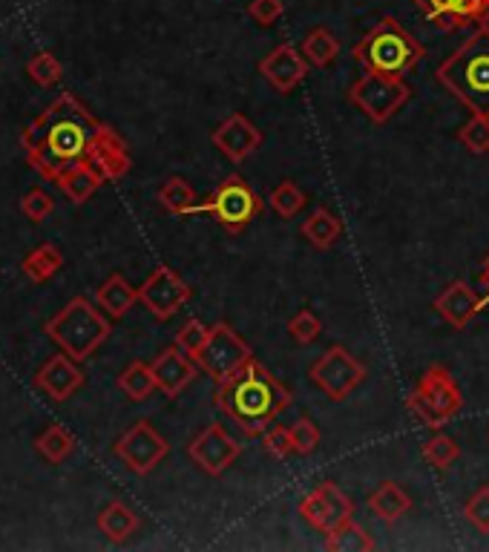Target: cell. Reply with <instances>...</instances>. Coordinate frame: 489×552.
I'll list each match as a JSON object with an SVG mask.
<instances>
[{
	"instance_id": "6da1fadb",
	"label": "cell",
	"mask_w": 489,
	"mask_h": 552,
	"mask_svg": "<svg viewBox=\"0 0 489 552\" xmlns=\"http://www.w3.org/2000/svg\"><path fill=\"white\" fill-rule=\"evenodd\" d=\"M101 121L95 118L75 95H61L38 115L21 136L29 164L49 179L58 182L70 167L90 161L95 136L101 133Z\"/></svg>"
},
{
	"instance_id": "7a4b0ae2",
	"label": "cell",
	"mask_w": 489,
	"mask_h": 552,
	"mask_svg": "<svg viewBox=\"0 0 489 552\" xmlns=\"http://www.w3.org/2000/svg\"><path fill=\"white\" fill-rule=\"evenodd\" d=\"M291 400V389H285L257 360L245 363L231 380L219 383L213 394L216 409L228 414L248 437L262 435L271 423H277V417L291 406Z\"/></svg>"
},
{
	"instance_id": "3957f363",
	"label": "cell",
	"mask_w": 489,
	"mask_h": 552,
	"mask_svg": "<svg viewBox=\"0 0 489 552\" xmlns=\"http://www.w3.org/2000/svg\"><path fill=\"white\" fill-rule=\"evenodd\" d=\"M435 81L472 115H489V23L475 26L464 44L435 69Z\"/></svg>"
},
{
	"instance_id": "277c9868",
	"label": "cell",
	"mask_w": 489,
	"mask_h": 552,
	"mask_svg": "<svg viewBox=\"0 0 489 552\" xmlns=\"http://www.w3.org/2000/svg\"><path fill=\"white\" fill-rule=\"evenodd\" d=\"M351 58L366 72L403 78L406 72H412L426 58V46L420 44L418 38L397 18L386 15V18L374 23L357 44L351 46Z\"/></svg>"
},
{
	"instance_id": "5b68a950",
	"label": "cell",
	"mask_w": 489,
	"mask_h": 552,
	"mask_svg": "<svg viewBox=\"0 0 489 552\" xmlns=\"http://www.w3.org/2000/svg\"><path fill=\"white\" fill-rule=\"evenodd\" d=\"M113 325L110 320L95 308L90 299L75 297L70 299L61 314H55L47 322V337L58 345L72 360H87L101 348V343L110 337Z\"/></svg>"
},
{
	"instance_id": "8992f818",
	"label": "cell",
	"mask_w": 489,
	"mask_h": 552,
	"mask_svg": "<svg viewBox=\"0 0 489 552\" xmlns=\"http://www.w3.org/2000/svg\"><path fill=\"white\" fill-rule=\"evenodd\" d=\"M409 414L429 429H441L464 409V394L446 366H429L423 371L415 391L406 397Z\"/></svg>"
},
{
	"instance_id": "52a82bcc",
	"label": "cell",
	"mask_w": 489,
	"mask_h": 552,
	"mask_svg": "<svg viewBox=\"0 0 489 552\" xmlns=\"http://www.w3.org/2000/svg\"><path fill=\"white\" fill-rule=\"evenodd\" d=\"M196 213H208L228 233L236 236L262 213V199L251 184L233 173L210 193L205 202H199Z\"/></svg>"
},
{
	"instance_id": "ba28073f",
	"label": "cell",
	"mask_w": 489,
	"mask_h": 552,
	"mask_svg": "<svg viewBox=\"0 0 489 552\" xmlns=\"http://www.w3.org/2000/svg\"><path fill=\"white\" fill-rule=\"evenodd\" d=\"M412 98V90L397 75H380V72H363L349 87V101L366 115L372 124L392 121L403 104Z\"/></svg>"
},
{
	"instance_id": "9c48e42d",
	"label": "cell",
	"mask_w": 489,
	"mask_h": 552,
	"mask_svg": "<svg viewBox=\"0 0 489 552\" xmlns=\"http://www.w3.org/2000/svg\"><path fill=\"white\" fill-rule=\"evenodd\" d=\"M308 377H311V383H314L317 389L326 394L328 400L340 403V400H346L351 391L366 380V366L351 354L349 348L331 345L326 354H320V357L311 363Z\"/></svg>"
},
{
	"instance_id": "30bf717a",
	"label": "cell",
	"mask_w": 489,
	"mask_h": 552,
	"mask_svg": "<svg viewBox=\"0 0 489 552\" xmlns=\"http://www.w3.org/2000/svg\"><path fill=\"white\" fill-rule=\"evenodd\" d=\"M251 360H254L251 345L245 343L228 322L210 325L208 345H205L202 354L196 357L199 368L208 374L210 380H216V386L225 383V380H231L233 374L245 366V363H251Z\"/></svg>"
},
{
	"instance_id": "8fae6325",
	"label": "cell",
	"mask_w": 489,
	"mask_h": 552,
	"mask_svg": "<svg viewBox=\"0 0 489 552\" xmlns=\"http://www.w3.org/2000/svg\"><path fill=\"white\" fill-rule=\"evenodd\" d=\"M190 297H193V288L167 265H159L139 288V302L156 320L176 317L190 302Z\"/></svg>"
},
{
	"instance_id": "7c38bea8",
	"label": "cell",
	"mask_w": 489,
	"mask_h": 552,
	"mask_svg": "<svg viewBox=\"0 0 489 552\" xmlns=\"http://www.w3.org/2000/svg\"><path fill=\"white\" fill-rule=\"evenodd\" d=\"M187 455H190V460H193L205 475L219 478V475H225L233 463H236V458L242 455V446L228 435V429H225L222 423H210V426H205L199 435L187 443Z\"/></svg>"
},
{
	"instance_id": "4fadbf2b",
	"label": "cell",
	"mask_w": 489,
	"mask_h": 552,
	"mask_svg": "<svg viewBox=\"0 0 489 552\" xmlns=\"http://www.w3.org/2000/svg\"><path fill=\"white\" fill-rule=\"evenodd\" d=\"M167 452H170V443L147 420H139L116 443V455L136 475H150L167 458Z\"/></svg>"
},
{
	"instance_id": "5bb4252c",
	"label": "cell",
	"mask_w": 489,
	"mask_h": 552,
	"mask_svg": "<svg viewBox=\"0 0 489 552\" xmlns=\"http://www.w3.org/2000/svg\"><path fill=\"white\" fill-rule=\"evenodd\" d=\"M300 515L320 532H331L343 521L354 518V501L334 481L317 483L300 504Z\"/></svg>"
},
{
	"instance_id": "9a60e30c",
	"label": "cell",
	"mask_w": 489,
	"mask_h": 552,
	"mask_svg": "<svg viewBox=\"0 0 489 552\" xmlns=\"http://www.w3.org/2000/svg\"><path fill=\"white\" fill-rule=\"evenodd\" d=\"M423 18L443 32H461L464 26L489 23V0H412Z\"/></svg>"
},
{
	"instance_id": "2e32d148",
	"label": "cell",
	"mask_w": 489,
	"mask_h": 552,
	"mask_svg": "<svg viewBox=\"0 0 489 552\" xmlns=\"http://www.w3.org/2000/svg\"><path fill=\"white\" fill-rule=\"evenodd\" d=\"M210 141L216 144V150L233 164L254 156L262 144V130L257 124H251V118L242 113H233L222 118V124L210 133Z\"/></svg>"
},
{
	"instance_id": "e0dca14e",
	"label": "cell",
	"mask_w": 489,
	"mask_h": 552,
	"mask_svg": "<svg viewBox=\"0 0 489 552\" xmlns=\"http://www.w3.org/2000/svg\"><path fill=\"white\" fill-rule=\"evenodd\" d=\"M308 61L305 55L294 44H280L274 46L262 61H259V72L262 78L280 92L288 95L291 90H297V84H303V78L308 75Z\"/></svg>"
},
{
	"instance_id": "ac0fdd59",
	"label": "cell",
	"mask_w": 489,
	"mask_h": 552,
	"mask_svg": "<svg viewBox=\"0 0 489 552\" xmlns=\"http://www.w3.org/2000/svg\"><path fill=\"white\" fill-rule=\"evenodd\" d=\"M432 308H435L455 331H464L466 325L487 308V302H484V297H478V294L466 285L464 279H455V282H449L441 294L435 297Z\"/></svg>"
},
{
	"instance_id": "d6986e66",
	"label": "cell",
	"mask_w": 489,
	"mask_h": 552,
	"mask_svg": "<svg viewBox=\"0 0 489 552\" xmlns=\"http://www.w3.org/2000/svg\"><path fill=\"white\" fill-rule=\"evenodd\" d=\"M150 366H153V374H156V386H159L164 397H179L199 374V363L193 357H187L176 343L170 345V348H164Z\"/></svg>"
},
{
	"instance_id": "ffe728a7",
	"label": "cell",
	"mask_w": 489,
	"mask_h": 552,
	"mask_svg": "<svg viewBox=\"0 0 489 552\" xmlns=\"http://www.w3.org/2000/svg\"><path fill=\"white\" fill-rule=\"evenodd\" d=\"M32 383L41 391H47L52 400H70L72 394L84 386V371L78 368V360H72L70 354L61 351L49 357Z\"/></svg>"
},
{
	"instance_id": "44dd1931",
	"label": "cell",
	"mask_w": 489,
	"mask_h": 552,
	"mask_svg": "<svg viewBox=\"0 0 489 552\" xmlns=\"http://www.w3.org/2000/svg\"><path fill=\"white\" fill-rule=\"evenodd\" d=\"M95 302H98V308H101L107 317L121 320V317L130 314V308L139 302V288H133L121 274H113L104 285H98Z\"/></svg>"
},
{
	"instance_id": "7402d4cb",
	"label": "cell",
	"mask_w": 489,
	"mask_h": 552,
	"mask_svg": "<svg viewBox=\"0 0 489 552\" xmlns=\"http://www.w3.org/2000/svg\"><path fill=\"white\" fill-rule=\"evenodd\" d=\"M366 504H369V509H372L383 524H395V521H400L412 509V498H409V492L400 483L383 481L366 498Z\"/></svg>"
},
{
	"instance_id": "603a6c76",
	"label": "cell",
	"mask_w": 489,
	"mask_h": 552,
	"mask_svg": "<svg viewBox=\"0 0 489 552\" xmlns=\"http://www.w3.org/2000/svg\"><path fill=\"white\" fill-rule=\"evenodd\" d=\"M139 524V515L124 504V501H110V504L98 512V529H101L104 538L113 541V544H124L130 535H136Z\"/></svg>"
},
{
	"instance_id": "cb8c5ba5",
	"label": "cell",
	"mask_w": 489,
	"mask_h": 552,
	"mask_svg": "<svg viewBox=\"0 0 489 552\" xmlns=\"http://www.w3.org/2000/svg\"><path fill=\"white\" fill-rule=\"evenodd\" d=\"M305 239L317 248V251H328V248H334L337 245V239L343 236V222L326 210V207H317L308 219L303 222V228H300Z\"/></svg>"
},
{
	"instance_id": "d4e9b609",
	"label": "cell",
	"mask_w": 489,
	"mask_h": 552,
	"mask_svg": "<svg viewBox=\"0 0 489 552\" xmlns=\"http://www.w3.org/2000/svg\"><path fill=\"white\" fill-rule=\"evenodd\" d=\"M326 550L328 552H372L377 550V541L372 538V532L357 524L354 518L343 521L340 527H334L326 532Z\"/></svg>"
},
{
	"instance_id": "484cf974",
	"label": "cell",
	"mask_w": 489,
	"mask_h": 552,
	"mask_svg": "<svg viewBox=\"0 0 489 552\" xmlns=\"http://www.w3.org/2000/svg\"><path fill=\"white\" fill-rule=\"evenodd\" d=\"M58 184H61V190L70 196L75 205H84L87 199H93L95 190L104 184V179H101V173L95 170L90 161H81V164L70 167V170L58 179Z\"/></svg>"
},
{
	"instance_id": "4316f807",
	"label": "cell",
	"mask_w": 489,
	"mask_h": 552,
	"mask_svg": "<svg viewBox=\"0 0 489 552\" xmlns=\"http://www.w3.org/2000/svg\"><path fill=\"white\" fill-rule=\"evenodd\" d=\"M340 52H343V46H340V41L334 38V32H328L326 26H314V29L305 35L303 55L311 67H320V69L331 67V64L337 61V55H340Z\"/></svg>"
},
{
	"instance_id": "83f0119b",
	"label": "cell",
	"mask_w": 489,
	"mask_h": 552,
	"mask_svg": "<svg viewBox=\"0 0 489 552\" xmlns=\"http://www.w3.org/2000/svg\"><path fill=\"white\" fill-rule=\"evenodd\" d=\"M159 202L167 213H176V216H185V213H196V207H199V196H196V190H193V184L187 182V179H179V176H173V179H167L162 184V190H159Z\"/></svg>"
},
{
	"instance_id": "f1b7e54d",
	"label": "cell",
	"mask_w": 489,
	"mask_h": 552,
	"mask_svg": "<svg viewBox=\"0 0 489 552\" xmlns=\"http://www.w3.org/2000/svg\"><path fill=\"white\" fill-rule=\"evenodd\" d=\"M118 389L124 391L130 400H136V403L147 400L153 391L159 389V386H156V374H153V366H147V363H141V360L130 363V366L118 374Z\"/></svg>"
},
{
	"instance_id": "f546056e",
	"label": "cell",
	"mask_w": 489,
	"mask_h": 552,
	"mask_svg": "<svg viewBox=\"0 0 489 552\" xmlns=\"http://www.w3.org/2000/svg\"><path fill=\"white\" fill-rule=\"evenodd\" d=\"M61 265H64L61 251H58L52 242H47V245H38L35 251L29 253L21 268H24V274L29 276L32 282H47L55 271H61Z\"/></svg>"
},
{
	"instance_id": "4dcf8cb0",
	"label": "cell",
	"mask_w": 489,
	"mask_h": 552,
	"mask_svg": "<svg viewBox=\"0 0 489 552\" xmlns=\"http://www.w3.org/2000/svg\"><path fill=\"white\" fill-rule=\"evenodd\" d=\"M305 202H308L305 190L297 182H291V179L277 184V187L271 190V196H268V207H271L280 219H294V216L305 207Z\"/></svg>"
},
{
	"instance_id": "1f68e13d",
	"label": "cell",
	"mask_w": 489,
	"mask_h": 552,
	"mask_svg": "<svg viewBox=\"0 0 489 552\" xmlns=\"http://www.w3.org/2000/svg\"><path fill=\"white\" fill-rule=\"evenodd\" d=\"M35 449L49 463H61V460H67L75 452V437L64 426H49L47 432L35 440Z\"/></svg>"
},
{
	"instance_id": "d6a6232c",
	"label": "cell",
	"mask_w": 489,
	"mask_h": 552,
	"mask_svg": "<svg viewBox=\"0 0 489 552\" xmlns=\"http://www.w3.org/2000/svg\"><path fill=\"white\" fill-rule=\"evenodd\" d=\"M420 455L426 463H432L435 469H449L458 455H461V449H458V443L452 440L449 435H432L429 440H423V446H420Z\"/></svg>"
},
{
	"instance_id": "836d02e7",
	"label": "cell",
	"mask_w": 489,
	"mask_h": 552,
	"mask_svg": "<svg viewBox=\"0 0 489 552\" xmlns=\"http://www.w3.org/2000/svg\"><path fill=\"white\" fill-rule=\"evenodd\" d=\"M458 141L475 156L489 153V115H472L458 130Z\"/></svg>"
},
{
	"instance_id": "e575fe53",
	"label": "cell",
	"mask_w": 489,
	"mask_h": 552,
	"mask_svg": "<svg viewBox=\"0 0 489 552\" xmlns=\"http://www.w3.org/2000/svg\"><path fill=\"white\" fill-rule=\"evenodd\" d=\"M29 78L38 84V87H52V84H58L61 81V75H64V69H61V61L52 55V52H38L32 61H29Z\"/></svg>"
},
{
	"instance_id": "d590c367",
	"label": "cell",
	"mask_w": 489,
	"mask_h": 552,
	"mask_svg": "<svg viewBox=\"0 0 489 552\" xmlns=\"http://www.w3.org/2000/svg\"><path fill=\"white\" fill-rule=\"evenodd\" d=\"M210 337V328L202 320H187L182 328H179V334H176V340L173 343L179 345L182 351H185L187 357H199L202 354V348L208 345Z\"/></svg>"
},
{
	"instance_id": "8d00e7d4",
	"label": "cell",
	"mask_w": 489,
	"mask_h": 552,
	"mask_svg": "<svg viewBox=\"0 0 489 552\" xmlns=\"http://www.w3.org/2000/svg\"><path fill=\"white\" fill-rule=\"evenodd\" d=\"M288 334H291L294 343L311 345L320 334H323V322H320V317H317L314 311L303 308V311H297V314L288 320Z\"/></svg>"
},
{
	"instance_id": "74e56055",
	"label": "cell",
	"mask_w": 489,
	"mask_h": 552,
	"mask_svg": "<svg viewBox=\"0 0 489 552\" xmlns=\"http://www.w3.org/2000/svg\"><path fill=\"white\" fill-rule=\"evenodd\" d=\"M90 164L101 173L104 182H118V179H124V176L130 173V167H133L127 150H113V153L95 156V159H90Z\"/></svg>"
},
{
	"instance_id": "f35d334b",
	"label": "cell",
	"mask_w": 489,
	"mask_h": 552,
	"mask_svg": "<svg viewBox=\"0 0 489 552\" xmlns=\"http://www.w3.org/2000/svg\"><path fill=\"white\" fill-rule=\"evenodd\" d=\"M464 518L478 532L489 535V486H478L472 492V498L464 504Z\"/></svg>"
},
{
	"instance_id": "ab89813d",
	"label": "cell",
	"mask_w": 489,
	"mask_h": 552,
	"mask_svg": "<svg viewBox=\"0 0 489 552\" xmlns=\"http://www.w3.org/2000/svg\"><path fill=\"white\" fill-rule=\"evenodd\" d=\"M262 446L271 458H288L294 452V440H291V426L282 423H271L262 432Z\"/></svg>"
},
{
	"instance_id": "60d3db41",
	"label": "cell",
	"mask_w": 489,
	"mask_h": 552,
	"mask_svg": "<svg viewBox=\"0 0 489 552\" xmlns=\"http://www.w3.org/2000/svg\"><path fill=\"white\" fill-rule=\"evenodd\" d=\"M291 440H294V452L297 455H311L320 446V429L311 417H300L291 426Z\"/></svg>"
},
{
	"instance_id": "b9f144b4",
	"label": "cell",
	"mask_w": 489,
	"mask_h": 552,
	"mask_svg": "<svg viewBox=\"0 0 489 552\" xmlns=\"http://www.w3.org/2000/svg\"><path fill=\"white\" fill-rule=\"evenodd\" d=\"M21 210L26 213V219L44 222L49 213L55 210V202L49 199V193H44V190H29L24 199H21Z\"/></svg>"
},
{
	"instance_id": "7bdbcfd3",
	"label": "cell",
	"mask_w": 489,
	"mask_h": 552,
	"mask_svg": "<svg viewBox=\"0 0 489 552\" xmlns=\"http://www.w3.org/2000/svg\"><path fill=\"white\" fill-rule=\"evenodd\" d=\"M282 12H285L282 0H251L248 3V15L259 26H274L282 18Z\"/></svg>"
},
{
	"instance_id": "ee69618b",
	"label": "cell",
	"mask_w": 489,
	"mask_h": 552,
	"mask_svg": "<svg viewBox=\"0 0 489 552\" xmlns=\"http://www.w3.org/2000/svg\"><path fill=\"white\" fill-rule=\"evenodd\" d=\"M481 282H484V288H487V294H484V302L489 305V256H487V262H484V271H481Z\"/></svg>"
}]
</instances>
